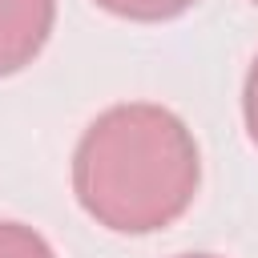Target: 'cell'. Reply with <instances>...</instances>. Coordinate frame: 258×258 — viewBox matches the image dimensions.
Returning <instances> with one entry per match:
<instances>
[{
  "label": "cell",
  "instance_id": "3957f363",
  "mask_svg": "<svg viewBox=\"0 0 258 258\" xmlns=\"http://www.w3.org/2000/svg\"><path fill=\"white\" fill-rule=\"evenodd\" d=\"M97 8H105L109 16L121 20H137V24H157V20H173L185 8H194L198 0H93Z\"/></svg>",
  "mask_w": 258,
  "mask_h": 258
},
{
  "label": "cell",
  "instance_id": "6da1fadb",
  "mask_svg": "<svg viewBox=\"0 0 258 258\" xmlns=\"http://www.w3.org/2000/svg\"><path fill=\"white\" fill-rule=\"evenodd\" d=\"M202 185L189 125L153 101H125L89 121L73 153L81 210L113 234H157L173 226Z\"/></svg>",
  "mask_w": 258,
  "mask_h": 258
},
{
  "label": "cell",
  "instance_id": "5b68a950",
  "mask_svg": "<svg viewBox=\"0 0 258 258\" xmlns=\"http://www.w3.org/2000/svg\"><path fill=\"white\" fill-rule=\"evenodd\" d=\"M242 121H246L250 141L258 145V56L250 60V73H246V85H242Z\"/></svg>",
  "mask_w": 258,
  "mask_h": 258
},
{
  "label": "cell",
  "instance_id": "277c9868",
  "mask_svg": "<svg viewBox=\"0 0 258 258\" xmlns=\"http://www.w3.org/2000/svg\"><path fill=\"white\" fill-rule=\"evenodd\" d=\"M0 258H56L44 234H36L24 222H4L0 218Z\"/></svg>",
  "mask_w": 258,
  "mask_h": 258
},
{
  "label": "cell",
  "instance_id": "7a4b0ae2",
  "mask_svg": "<svg viewBox=\"0 0 258 258\" xmlns=\"http://www.w3.org/2000/svg\"><path fill=\"white\" fill-rule=\"evenodd\" d=\"M56 0H0V77L28 69L48 44Z\"/></svg>",
  "mask_w": 258,
  "mask_h": 258
},
{
  "label": "cell",
  "instance_id": "52a82bcc",
  "mask_svg": "<svg viewBox=\"0 0 258 258\" xmlns=\"http://www.w3.org/2000/svg\"><path fill=\"white\" fill-rule=\"evenodd\" d=\"M254 4H258V0H254Z\"/></svg>",
  "mask_w": 258,
  "mask_h": 258
},
{
  "label": "cell",
  "instance_id": "8992f818",
  "mask_svg": "<svg viewBox=\"0 0 258 258\" xmlns=\"http://www.w3.org/2000/svg\"><path fill=\"white\" fill-rule=\"evenodd\" d=\"M177 258H222V254H177Z\"/></svg>",
  "mask_w": 258,
  "mask_h": 258
}]
</instances>
